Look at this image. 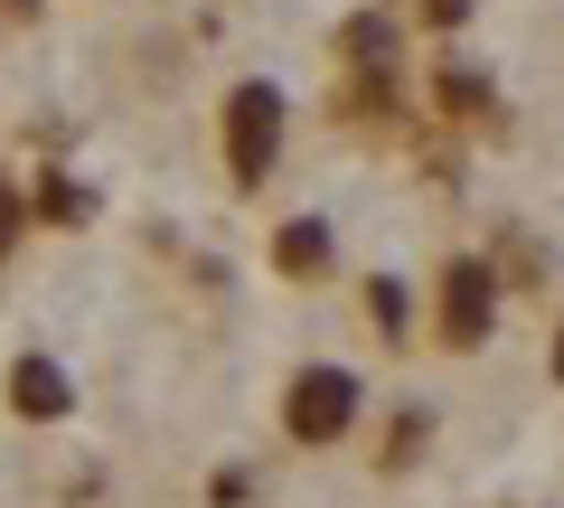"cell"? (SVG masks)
<instances>
[{
    "instance_id": "obj_1",
    "label": "cell",
    "mask_w": 564,
    "mask_h": 508,
    "mask_svg": "<svg viewBox=\"0 0 564 508\" xmlns=\"http://www.w3.org/2000/svg\"><path fill=\"white\" fill-rule=\"evenodd\" d=\"M273 142H282V95L254 76L226 95V170H236V188H254L273 170Z\"/></svg>"
},
{
    "instance_id": "obj_2",
    "label": "cell",
    "mask_w": 564,
    "mask_h": 508,
    "mask_svg": "<svg viewBox=\"0 0 564 508\" xmlns=\"http://www.w3.org/2000/svg\"><path fill=\"white\" fill-rule=\"evenodd\" d=\"M348 414H358V377L348 367H302L292 396H282V424L302 433V443H339Z\"/></svg>"
},
{
    "instance_id": "obj_3",
    "label": "cell",
    "mask_w": 564,
    "mask_h": 508,
    "mask_svg": "<svg viewBox=\"0 0 564 508\" xmlns=\"http://www.w3.org/2000/svg\"><path fill=\"white\" fill-rule=\"evenodd\" d=\"M489 321H499L489 264H470V255H462V264L443 273V339H452V348H480V339H489Z\"/></svg>"
},
{
    "instance_id": "obj_4",
    "label": "cell",
    "mask_w": 564,
    "mask_h": 508,
    "mask_svg": "<svg viewBox=\"0 0 564 508\" xmlns=\"http://www.w3.org/2000/svg\"><path fill=\"white\" fill-rule=\"evenodd\" d=\"M10 406H20L29 424H47V414H66L76 396H66V377H57L47 358H20V367H10Z\"/></svg>"
},
{
    "instance_id": "obj_5",
    "label": "cell",
    "mask_w": 564,
    "mask_h": 508,
    "mask_svg": "<svg viewBox=\"0 0 564 508\" xmlns=\"http://www.w3.org/2000/svg\"><path fill=\"white\" fill-rule=\"evenodd\" d=\"M273 255H282V273H329V226H321V217L282 226V236H273Z\"/></svg>"
},
{
    "instance_id": "obj_6",
    "label": "cell",
    "mask_w": 564,
    "mask_h": 508,
    "mask_svg": "<svg viewBox=\"0 0 564 508\" xmlns=\"http://www.w3.org/2000/svg\"><path fill=\"white\" fill-rule=\"evenodd\" d=\"M423 10H433V29H462L470 20V0H423Z\"/></svg>"
},
{
    "instance_id": "obj_7",
    "label": "cell",
    "mask_w": 564,
    "mask_h": 508,
    "mask_svg": "<svg viewBox=\"0 0 564 508\" xmlns=\"http://www.w3.org/2000/svg\"><path fill=\"white\" fill-rule=\"evenodd\" d=\"M0 10H39V0H0Z\"/></svg>"
}]
</instances>
